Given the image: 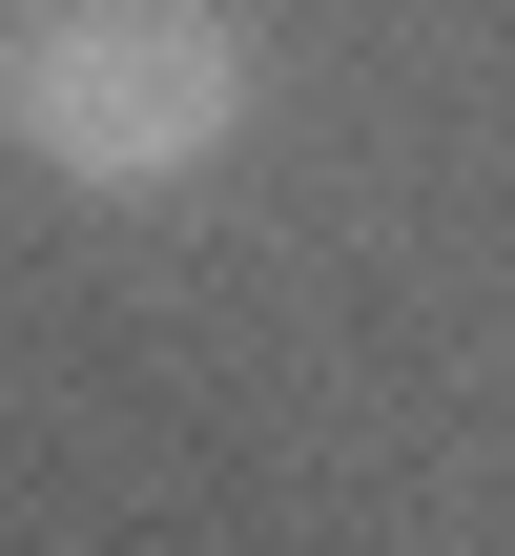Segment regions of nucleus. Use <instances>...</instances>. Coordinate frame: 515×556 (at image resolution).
<instances>
[{
  "label": "nucleus",
  "mask_w": 515,
  "mask_h": 556,
  "mask_svg": "<svg viewBox=\"0 0 515 556\" xmlns=\"http://www.w3.org/2000/svg\"><path fill=\"white\" fill-rule=\"evenodd\" d=\"M227 124H248V41L206 0H83L21 62V144L62 186H186V165H227Z\"/></svg>",
  "instance_id": "obj_1"
}]
</instances>
